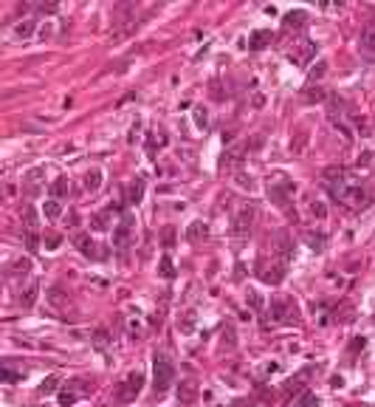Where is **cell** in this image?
Instances as JSON below:
<instances>
[{"label":"cell","mask_w":375,"mask_h":407,"mask_svg":"<svg viewBox=\"0 0 375 407\" xmlns=\"http://www.w3.org/2000/svg\"><path fill=\"white\" fill-rule=\"evenodd\" d=\"M327 189H330V195L336 201H341V204H347V207H369V193L364 187H358V184H350L344 178V181H333L327 184Z\"/></svg>","instance_id":"cell-1"},{"label":"cell","mask_w":375,"mask_h":407,"mask_svg":"<svg viewBox=\"0 0 375 407\" xmlns=\"http://www.w3.org/2000/svg\"><path fill=\"white\" fill-rule=\"evenodd\" d=\"M254 218H257V207L251 201H243L240 207H237V212H234V221H231V235H234L237 241L248 237V232L254 226Z\"/></svg>","instance_id":"cell-2"},{"label":"cell","mask_w":375,"mask_h":407,"mask_svg":"<svg viewBox=\"0 0 375 407\" xmlns=\"http://www.w3.org/2000/svg\"><path fill=\"white\" fill-rule=\"evenodd\" d=\"M152 382H155V393L170 390V385L175 382V368H172V362L164 353L152 356Z\"/></svg>","instance_id":"cell-3"},{"label":"cell","mask_w":375,"mask_h":407,"mask_svg":"<svg viewBox=\"0 0 375 407\" xmlns=\"http://www.w3.org/2000/svg\"><path fill=\"white\" fill-rule=\"evenodd\" d=\"M133 232H136V218L127 212L119 224L113 226V246L116 249H127L130 241H133Z\"/></svg>","instance_id":"cell-4"},{"label":"cell","mask_w":375,"mask_h":407,"mask_svg":"<svg viewBox=\"0 0 375 407\" xmlns=\"http://www.w3.org/2000/svg\"><path fill=\"white\" fill-rule=\"evenodd\" d=\"M271 317L277 322H299V311H297V305L290 303V300H285V297H274V303H271Z\"/></svg>","instance_id":"cell-5"},{"label":"cell","mask_w":375,"mask_h":407,"mask_svg":"<svg viewBox=\"0 0 375 407\" xmlns=\"http://www.w3.org/2000/svg\"><path fill=\"white\" fill-rule=\"evenodd\" d=\"M141 385H144V376H141L139 371L130 373V376L119 385V390H116V399H119V401H133L136 396L141 393Z\"/></svg>","instance_id":"cell-6"},{"label":"cell","mask_w":375,"mask_h":407,"mask_svg":"<svg viewBox=\"0 0 375 407\" xmlns=\"http://www.w3.org/2000/svg\"><path fill=\"white\" fill-rule=\"evenodd\" d=\"M313 54H316V43H313V40H299V43L293 45V51L288 54V60L297 62V65H308V62L313 60Z\"/></svg>","instance_id":"cell-7"},{"label":"cell","mask_w":375,"mask_h":407,"mask_svg":"<svg viewBox=\"0 0 375 407\" xmlns=\"http://www.w3.org/2000/svg\"><path fill=\"white\" fill-rule=\"evenodd\" d=\"M43 178H45V170H40V167L29 170L23 176V189L29 195H40V189H43Z\"/></svg>","instance_id":"cell-8"},{"label":"cell","mask_w":375,"mask_h":407,"mask_svg":"<svg viewBox=\"0 0 375 407\" xmlns=\"http://www.w3.org/2000/svg\"><path fill=\"white\" fill-rule=\"evenodd\" d=\"M195 401H198V385H195L192 379H186V382L178 385V404L192 407Z\"/></svg>","instance_id":"cell-9"},{"label":"cell","mask_w":375,"mask_h":407,"mask_svg":"<svg viewBox=\"0 0 375 407\" xmlns=\"http://www.w3.org/2000/svg\"><path fill=\"white\" fill-rule=\"evenodd\" d=\"M186 237L192 243L206 241V237H209V224H206V221H192V224L186 226Z\"/></svg>","instance_id":"cell-10"},{"label":"cell","mask_w":375,"mask_h":407,"mask_svg":"<svg viewBox=\"0 0 375 407\" xmlns=\"http://www.w3.org/2000/svg\"><path fill=\"white\" fill-rule=\"evenodd\" d=\"M76 246H79V252H82L85 257H104L102 252H96L99 246L91 241V235H76Z\"/></svg>","instance_id":"cell-11"},{"label":"cell","mask_w":375,"mask_h":407,"mask_svg":"<svg viewBox=\"0 0 375 407\" xmlns=\"http://www.w3.org/2000/svg\"><path fill=\"white\" fill-rule=\"evenodd\" d=\"M358 43H361V49L375 51V20H369V23L361 29V37H358Z\"/></svg>","instance_id":"cell-12"},{"label":"cell","mask_w":375,"mask_h":407,"mask_svg":"<svg viewBox=\"0 0 375 407\" xmlns=\"http://www.w3.org/2000/svg\"><path fill=\"white\" fill-rule=\"evenodd\" d=\"M45 297H48V303L54 305V308H60V311H68V305H71V300H68V294L62 292V289H51Z\"/></svg>","instance_id":"cell-13"},{"label":"cell","mask_w":375,"mask_h":407,"mask_svg":"<svg viewBox=\"0 0 375 407\" xmlns=\"http://www.w3.org/2000/svg\"><path fill=\"white\" fill-rule=\"evenodd\" d=\"M268 43H271V31L260 29V31H254V34H251V40H248V49H251V51H260V49H265Z\"/></svg>","instance_id":"cell-14"},{"label":"cell","mask_w":375,"mask_h":407,"mask_svg":"<svg viewBox=\"0 0 375 407\" xmlns=\"http://www.w3.org/2000/svg\"><path fill=\"white\" fill-rule=\"evenodd\" d=\"M305 20H308V12H302V9H297V12H288L285 14V29H302Z\"/></svg>","instance_id":"cell-15"},{"label":"cell","mask_w":375,"mask_h":407,"mask_svg":"<svg viewBox=\"0 0 375 407\" xmlns=\"http://www.w3.org/2000/svg\"><path fill=\"white\" fill-rule=\"evenodd\" d=\"M110 215H113V209H110V207L104 209V212H96V215L91 218V226H93L96 232H108V229H110Z\"/></svg>","instance_id":"cell-16"},{"label":"cell","mask_w":375,"mask_h":407,"mask_svg":"<svg viewBox=\"0 0 375 407\" xmlns=\"http://www.w3.org/2000/svg\"><path fill=\"white\" fill-rule=\"evenodd\" d=\"M302 99H305V102H325V99H327V91H325L322 85H308V88L302 91Z\"/></svg>","instance_id":"cell-17"},{"label":"cell","mask_w":375,"mask_h":407,"mask_svg":"<svg viewBox=\"0 0 375 407\" xmlns=\"http://www.w3.org/2000/svg\"><path fill=\"white\" fill-rule=\"evenodd\" d=\"M71 193V184H68V178L65 176H60L57 181H51V198H65V195Z\"/></svg>","instance_id":"cell-18"},{"label":"cell","mask_w":375,"mask_h":407,"mask_svg":"<svg viewBox=\"0 0 375 407\" xmlns=\"http://www.w3.org/2000/svg\"><path fill=\"white\" fill-rule=\"evenodd\" d=\"M23 218H25V235H37V229H40V218H37L34 207H25Z\"/></svg>","instance_id":"cell-19"},{"label":"cell","mask_w":375,"mask_h":407,"mask_svg":"<svg viewBox=\"0 0 375 407\" xmlns=\"http://www.w3.org/2000/svg\"><path fill=\"white\" fill-rule=\"evenodd\" d=\"M285 269H288V266H282V263H274L271 269H265V272H262V280H265V283H274V286H277L279 280L285 277Z\"/></svg>","instance_id":"cell-20"},{"label":"cell","mask_w":375,"mask_h":407,"mask_svg":"<svg viewBox=\"0 0 375 407\" xmlns=\"http://www.w3.org/2000/svg\"><path fill=\"white\" fill-rule=\"evenodd\" d=\"M141 195H144V178H133V181H130V189H127V201L130 204H139Z\"/></svg>","instance_id":"cell-21"},{"label":"cell","mask_w":375,"mask_h":407,"mask_svg":"<svg viewBox=\"0 0 375 407\" xmlns=\"http://www.w3.org/2000/svg\"><path fill=\"white\" fill-rule=\"evenodd\" d=\"M99 187H102V170L93 167V170L85 173V189H88V193H96Z\"/></svg>","instance_id":"cell-22"},{"label":"cell","mask_w":375,"mask_h":407,"mask_svg":"<svg viewBox=\"0 0 375 407\" xmlns=\"http://www.w3.org/2000/svg\"><path fill=\"white\" fill-rule=\"evenodd\" d=\"M305 243H308L313 252H322L325 249V243H327V237L322 235V232H305Z\"/></svg>","instance_id":"cell-23"},{"label":"cell","mask_w":375,"mask_h":407,"mask_svg":"<svg viewBox=\"0 0 375 407\" xmlns=\"http://www.w3.org/2000/svg\"><path fill=\"white\" fill-rule=\"evenodd\" d=\"M37 294H40V286H37V283H29V289L20 294V305H23V308H31L34 300H37Z\"/></svg>","instance_id":"cell-24"},{"label":"cell","mask_w":375,"mask_h":407,"mask_svg":"<svg viewBox=\"0 0 375 407\" xmlns=\"http://www.w3.org/2000/svg\"><path fill=\"white\" fill-rule=\"evenodd\" d=\"M243 161V147H234V150L223 153V161H220V167H237Z\"/></svg>","instance_id":"cell-25"},{"label":"cell","mask_w":375,"mask_h":407,"mask_svg":"<svg viewBox=\"0 0 375 407\" xmlns=\"http://www.w3.org/2000/svg\"><path fill=\"white\" fill-rule=\"evenodd\" d=\"M34 29H37V23H34V20H23V23H17V26H14V37H23V40H25V37H31V34H34Z\"/></svg>","instance_id":"cell-26"},{"label":"cell","mask_w":375,"mask_h":407,"mask_svg":"<svg viewBox=\"0 0 375 407\" xmlns=\"http://www.w3.org/2000/svg\"><path fill=\"white\" fill-rule=\"evenodd\" d=\"M43 209H45V215H48L51 221L60 218V215H62V204H60L57 198H48V201H45V207H43Z\"/></svg>","instance_id":"cell-27"},{"label":"cell","mask_w":375,"mask_h":407,"mask_svg":"<svg viewBox=\"0 0 375 407\" xmlns=\"http://www.w3.org/2000/svg\"><path fill=\"white\" fill-rule=\"evenodd\" d=\"M178 328H181L183 334H189V331L195 328V311H186V314H181V320H178Z\"/></svg>","instance_id":"cell-28"},{"label":"cell","mask_w":375,"mask_h":407,"mask_svg":"<svg viewBox=\"0 0 375 407\" xmlns=\"http://www.w3.org/2000/svg\"><path fill=\"white\" fill-rule=\"evenodd\" d=\"M161 277H164V280H172V277H175V266H172L170 255L161 257Z\"/></svg>","instance_id":"cell-29"},{"label":"cell","mask_w":375,"mask_h":407,"mask_svg":"<svg viewBox=\"0 0 375 407\" xmlns=\"http://www.w3.org/2000/svg\"><path fill=\"white\" fill-rule=\"evenodd\" d=\"M29 269H31L29 260H17V263L12 266V272H9V277H25V274H29Z\"/></svg>","instance_id":"cell-30"},{"label":"cell","mask_w":375,"mask_h":407,"mask_svg":"<svg viewBox=\"0 0 375 407\" xmlns=\"http://www.w3.org/2000/svg\"><path fill=\"white\" fill-rule=\"evenodd\" d=\"M57 382H60V379H57V376H48V379H43V385L37 388V390H40V396H51V393H54V390H57Z\"/></svg>","instance_id":"cell-31"},{"label":"cell","mask_w":375,"mask_h":407,"mask_svg":"<svg viewBox=\"0 0 375 407\" xmlns=\"http://www.w3.org/2000/svg\"><path fill=\"white\" fill-rule=\"evenodd\" d=\"M76 399H79V390H62V393H60V404L62 407L76 404Z\"/></svg>","instance_id":"cell-32"},{"label":"cell","mask_w":375,"mask_h":407,"mask_svg":"<svg viewBox=\"0 0 375 407\" xmlns=\"http://www.w3.org/2000/svg\"><path fill=\"white\" fill-rule=\"evenodd\" d=\"M325 71H327V62H316V65L308 71V82H316V79H322V77H325Z\"/></svg>","instance_id":"cell-33"},{"label":"cell","mask_w":375,"mask_h":407,"mask_svg":"<svg viewBox=\"0 0 375 407\" xmlns=\"http://www.w3.org/2000/svg\"><path fill=\"white\" fill-rule=\"evenodd\" d=\"M108 342H110V337H108V331H93V345L99 348V351H104V348H108Z\"/></svg>","instance_id":"cell-34"},{"label":"cell","mask_w":375,"mask_h":407,"mask_svg":"<svg viewBox=\"0 0 375 407\" xmlns=\"http://www.w3.org/2000/svg\"><path fill=\"white\" fill-rule=\"evenodd\" d=\"M234 181H237V187H243V189H254V181H251V176H246V173H234Z\"/></svg>","instance_id":"cell-35"},{"label":"cell","mask_w":375,"mask_h":407,"mask_svg":"<svg viewBox=\"0 0 375 407\" xmlns=\"http://www.w3.org/2000/svg\"><path fill=\"white\" fill-rule=\"evenodd\" d=\"M161 241H164V249H172V246H175V229H172V226H164Z\"/></svg>","instance_id":"cell-36"},{"label":"cell","mask_w":375,"mask_h":407,"mask_svg":"<svg viewBox=\"0 0 375 407\" xmlns=\"http://www.w3.org/2000/svg\"><path fill=\"white\" fill-rule=\"evenodd\" d=\"M195 125H198V128H206V125H209V113H206L203 108H195Z\"/></svg>","instance_id":"cell-37"},{"label":"cell","mask_w":375,"mask_h":407,"mask_svg":"<svg viewBox=\"0 0 375 407\" xmlns=\"http://www.w3.org/2000/svg\"><path fill=\"white\" fill-rule=\"evenodd\" d=\"M246 300H248V305H251L254 311H260V308H262V297H260L257 292H248V294H246Z\"/></svg>","instance_id":"cell-38"},{"label":"cell","mask_w":375,"mask_h":407,"mask_svg":"<svg viewBox=\"0 0 375 407\" xmlns=\"http://www.w3.org/2000/svg\"><path fill=\"white\" fill-rule=\"evenodd\" d=\"M310 212H313L316 218H325V215H327V207L322 204V201H310Z\"/></svg>","instance_id":"cell-39"},{"label":"cell","mask_w":375,"mask_h":407,"mask_svg":"<svg viewBox=\"0 0 375 407\" xmlns=\"http://www.w3.org/2000/svg\"><path fill=\"white\" fill-rule=\"evenodd\" d=\"M0 376H3V382H20V379H23L25 373H12L9 368H3V373H0Z\"/></svg>","instance_id":"cell-40"},{"label":"cell","mask_w":375,"mask_h":407,"mask_svg":"<svg viewBox=\"0 0 375 407\" xmlns=\"http://www.w3.org/2000/svg\"><path fill=\"white\" fill-rule=\"evenodd\" d=\"M25 249L37 252V249H40V237H37V235H25Z\"/></svg>","instance_id":"cell-41"},{"label":"cell","mask_w":375,"mask_h":407,"mask_svg":"<svg viewBox=\"0 0 375 407\" xmlns=\"http://www.w3.org/2000/svg\"><path fill=\"white\" fill-rule=\"evenodd\" d=\"M60 241H62L60 235H45V249H57V246H60Z\"/></svg>","instance_id":"cell-42"},{"label":"cell","mask_w":375,"mask_h":407,"mask_svg":"<svg viewBox=\"0 0 375 407\" xmlns=\"http://www.w3.org/2000/svg\"><path fill=\"white\" fill-rule=\"evenodd\" d=\"M316 404H319V399H316L313 393H305V399H302V404H299V407H316Z\"/></svg>","instance_id":"cell-43"},{"label":"cell","mask_w":375,"mask_h":407,"mask_svg":"<svg viewBox=\"0 0 375 407\" xmlns=\"http://www.w3.org/2000/svg\"><path fill=\"white\" fill-rule=\"evenodd\" d=\"M223 340H226V345L231 348V345H234V331H231V328H226V331H223Z\"/></svg>","instance_id":"cell-44"},{"label":"cell","mask_w":375,"mask_h":407,"mask_svg":"<svg viewBox=\"0 0 375 407\" xmlns=\"http://www.w3.org/2000/svg\"><path fill=\"white\" fill-rule=\"evenodd\" d=\"M369 161H372V153H361V158H358V167H367Z\"/></svg>","instance_id":"cell-45"}]
</instances>
